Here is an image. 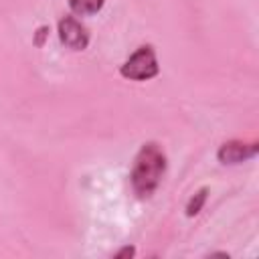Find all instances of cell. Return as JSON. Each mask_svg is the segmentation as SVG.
Here are the masks:
<instances>
[{
    "label": "cell",
    "mask_w": 259,
    "mask_h": 259,
    "mask_svg": "<svg viewBox=\"0 0 259 259\" xmlns=\"http://www.w3.org/2000/svg\"><path fill=\"white\" fill-rule=\"evenodd\" d=\"M206 196H208V188L196 190V192L190 196V200L186 202V217H196V214L202 210V206H204V202H206Z\"/></svg>",
    "instance_id": "cell-6"
},
{
    "label": "cell",
    "mask_w": 259,
    "mask_h": 259,
    "mask_svg": "<svg viewBox=\"0 0 259 259\" xmlns=\"http://www.w3.org/2000/svg\"><path fill=\"white\" fill-rule=\"evenodd\" d=\"M164 172H166V154L162 146L156 142H146L136 154L130 172V182L134 192L140 198H150L160 186Z\"/></svg>",
    "instance_id": "cell-1"
},
{
    "label": "cell",
    "mask_w": 259,
    "mask_h": 259,
    "mask_svg": "<svg viewBox=\"0 0 259 259\" xmlns=\"http://www.w3.org/2000/svg\"><path fill=\"white\" fill-rule=\"evenodd\" d=\"M59 40L71 51H85L89 45V30L73 16H65L57 24Z\"/></svg>",
    "instance_id": "cell-3"
},
{
    "label": "cell",
    "mask_w": 259,
    "mask_h": 259,
    "mask_svg": "<svg viewBox=\"0 0 259 259\" xmlns=\"http://www.w3.org/2000/svg\"><path fill=\"white\" fill-rule=\"evenodd\" d=\"M259 152V144L257 142H243V140H229L225 142L219 152H217V158L221 164H229V166H235V164H243L251 158H255Z\"/></svg>",
    "instance_id": "cell-4"
},
{
    "label": "cell",
    "mask_w": 259,
    "mask_h": 259,
    "mask_svg": "<svg viewBox=\"0 0 259 259\" xmlns=\"http://www.w3.org/2000/svg\"><path fill=\"white\" fill-rule=\"evenodd\" d=\"M105 0H69V8L77 16H91L103 8Z\"/></svg>",
    "instance_id": "cell-5"
},
{
    "label": "cell",
    "mask_w": 259,
    "mask_h": 259,
    "mask_svg": "<svg viewBox=\"0 0 259 259\" xmlns=\"http://www.w3.org/2000/svg\"><path fill=\"white\" fill-rule=\"evenodd\" d=\"M134 255H136V249H134V247H130V245L121 247V249L115 253V257H117V259H123V257H134Z\"/></svg>",
    "instance_id": "cell-8"
},
{
    "label": "cell",
    "mask_w": 259,
    "mask_h": 259,
    "mask_svg": "<svg viewBox=\"0 0 259 259\" xmlns=\"http://www.w3.org/2000/svg\"><path fill=\"white\" fill-rule=\"evenodd\" d=\"M158 73H160V65L152 45L138 47L130 55V59L119 67V75L130 81H148L154 79Z\"/></svg>",
    "instance_id": "cell-2"
},
{
    "label": "cell",
    "mask_w": 259,
    "mask_h": 259,
    "mask_svg": "<svg viewBox=\"0 0 259 259\" xmlns=\"http://www.w3.org/2000/svg\"><path fill=\"white\" fill-rule=\"evenodd\" d=\"M49 34V26H40L38 30H36V38H34V45L36 47H42V42H45V36Z\"/></svg>",
    "instance_id": "cell-7"
}]
</instances>
